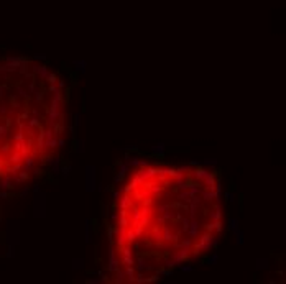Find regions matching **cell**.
I'll return each instance as SVG.
<instances>
[{"label":"cell","instance_id":"6da1fadb","mask_svg":"<svg viewBox=\"0 0 286 284\" xmlns=\"http://www.w3.org/2000/svg\"><path fill=\"white\" fill-rule=\"evenodd\" d=\"M211 173L191 168H145L125 184L115 214V253L132 281H150L212 247L201 233L199 207L216 199Z\"/></svg>","mask_w":286,"mask_h":284}]
</instances>
